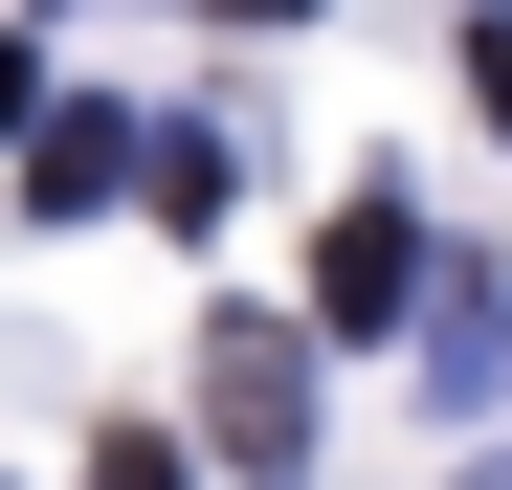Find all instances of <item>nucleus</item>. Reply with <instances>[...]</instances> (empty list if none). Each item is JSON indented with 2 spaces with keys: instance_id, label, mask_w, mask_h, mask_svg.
Here are the masks:
<instances>
[{
  "instance_id": "2",
  "label": "nucleus",
  "mask_w": 512,
  "mask_h": 490,
  "mask_svg": "<svg viewBox=\"0 0 512 490\" xmlns=\"http://www.w3.org/2000/svg\"><path fill=\"white\" fill-rule=\"evenodd\" d=\"M401 268H423V245H401V201H357V223H334V268H312V312H334V335H379V312H401Z\"/></svg>"
},
{
  "instance_id": "3",
  "label": "nucleus",
  "mask_w": 512,
  "mask_h": 490,
  "mask_svg": "<svg viewBox=\"0 0 512 490\" xmlns=\"http://www.w3.org/2000/svg\"><path fill=\"white\" fill-rule=\"evenodd\" d=\"M468 90H490V112H512V23H468Z\"/></svg>"
},
{
  "instance_id": "4",
  "label": "nucleus",
  "mask_w": 512,
  "mask_h": 490,
  "mask_svg": "<svg viewBox=\"0 0 512 490\" xmlns=\"http://www.w3.org/2000/svg\"><path fill=\"white\" fill-rule=\"evenodd\" d=\"M245 23H290V0H245Z\"/></svg>"
},
{
  "instance_id": "1",
  "label": "nucleus",
  "mask_w": 512,
  "mask_h": 490,
  "mask_svg": "<svg viewBox=\"0 0 512 490\" xmlns=\"http://www.w3.org/2000/svg\"><path fill=\"white\" fill-rule=\"evenodd\" d=\"M201 401H223V468H312V335H290V312H223Z\"/></svg>"
}]
</instances>
